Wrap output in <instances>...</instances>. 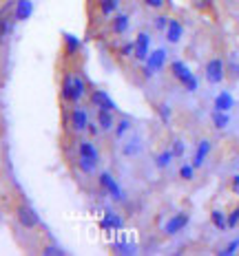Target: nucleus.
<instances>
[{
	"mask_svg": "<svg viewBox=\"0 0 239 256\" xmlns=\"http://www.w3.org/2000/svg\"><path fill=\"white\" fill-rule=\"evenodd\" d=\"M148 49H151V36L148 34H137L135 42H133V56H135V60L146 62L148 53H151Z\"/></svg>",
	"mask_w": 239,
	"mask_h": 256,
	"instance_id": "obj_4",
	"label": "nucleus"
},
{
	"mask_svg": "<svg viewBox=\"0 0 239 256\" xmlns=\"http://www.w3.org/2000/svg\"><path fill=\"white\" fill-rule=\"evenodd\" d=\"M210 4H212V0H195V7H199V9H206Z\"/></svg>",
	"mask_w": 239,
	"mask_h": 256,
	"instance_id": "obj_36",
	"label": "nucleus"
},
{
	"mask_svg": "<svg viewBox=\"0 0 239 256\" xmlns=\"http://www.w3.org/2000/svg\"><path fill=\"white\" fill-rule=\"evenodd\" d=\"M73 88H76V102H80V100L84 98V93H87V84H84V80L76 76V73H73Z\"/></svg>",
	"mask_w": 239,
	"mask_h": 256,
	"instance_id": "obj_24",
	"label": "nucleus"
},
{
	"mask_svg": "<svg viewBox=\"0 0 239 256\" xmlns=\"http://www.w3.org/2000/svg\"><path fill=\"white\" fill-rule=\"evenodd\" d=\"M208 152H210V142L208 140L199 142L197 144V150H195V157H193V168L204 166V159L208 157Z\"/></svg>",
	"mask_w": 239,
	"mask_h": 256,
	"instance_id": "obj_12",
	"label": "nucleus"
},
{
	"mask_svg": "<svg viewBox=\"0 0 239 256\" xmlns=\"http://www.w3.org/2000/svg\"><path fill=\"white\" fill-rule=\"evenodd\" d=\"M159 117H162V122H164V124H168V120H171V108H168L166 104H162V106H159Z\"/></svg>",
	"mask_w": 239,
	"mask_h": 256,
	"instance_id": "obj_30",
	"label": "nucleus"
},
{
	"mask_svg": "<svg viewBox=\"0 0 239 256\" xmlns=\"http://www.w3.org/2000/svg\"><path fill=\"white\" fill-rule=\"evenodd\" d=\"M164 62H166V51L164 49H155L153 53H148L146 58V78H151V73L162 71Z\"/></svg>",
	"mask_w": 239,
	"mask_h": 256,
	"instance_id": "obj_5",
	"label": "nucleus"
},
{
	"mask_svg": "<svg viewBox=\"0 0 239 256\" xmlns=\"http://www.w3.org/2000/svg\"><path fill=\"white\" fill-rule=\"evenodd\" d=\"M179 177L186 179V181L193 179V166H182V168H179Z\"/></svg>",
	"mask_w": 239,
	"mask_h": 256,
	"instance_id": "obj_32",
	"label": "nucleus"
},
{
	"mask_svg": "<svg viewBox=\"0 0 239 256\" xmlns=\"http://www.w3.org/2000/svg\"><path fill=\"white\" fill-rule=\"evenodd\" d=\"M91 102L98 106V108H109V110H118V106L115 102L109 98V93H104V90H93L91 93Z\"/></svg>",
	"mask_w": 239,
	"mask_h": 256,
	"instance_id": "obj_9",
	"label": "nucleus"
},
{
	"mask_svg": "<svg viewBox=\"0 0 239 256\" xmlns=\"http://www.w3.org/2000/svg\"><path fill=\"white\" fill-rule=\"evenodd\" d=\"M87 132H89V135H98V132H100V126L98 124H91V122H89V126H87Z\"/></svg>",
	"mask_w": 239,
	"mask_h": 256,
	"instance_id": "obj_35",
	"label": "nucleus"
},
{
	"mask_svg": "<svg viewBox=\"0 0 239 256\" xmlns=\"http://www.w3.org/2000/svg\"><path fill=\"white\" fill-rule=\"evenodd\" d=\"M182 34H184V29H182V24H179V20H168V26H166V40L175 44V42H179Z\"/></svg>",
	"mask_w": 239,
	"mask_h": 256,
	"instance_id": "obj_15",
	"label": "nucleus"
},
{
	"mask_svg": "<svg viewBox=\"0 0 239 256\" xmlns=\"http://www.w3.org/2000/svg\"><path fill=\"white\" fill-rule=\"evenodd\" d=\"M62 100L65 102H76V88H73V73H67L62 78Z\"/></svg>",
	"mask_w": 239,
	"mask_h": 256,
	"instance_id": "obj_11",
	"label": "nucleus"
},
{
	"mask_svg": "<svg viewBox=\"0 0 239 256\" xmlns=\"http://www.w3.org/2000/svg\"><path fill=\"white\" fill-rule=\"evenodd\" d=\"M210 221H212V226H215L217 230H226V228H228L226 214H224L221 210H212V212H210Z\"/></svg>",
	"mask_w": 239,
	"mask_h": 256,
	"instance_id": "obj_20",
	"label": "nucleus"
},
{
	"mask_svg": "<svg viewBox=\"0 0 239 256\" xmlns=\"http://www.w3.org/2000/svg\"><path fill=\"white\" fill-rule=\"evenodd\" d=\"M206 80L210 84H219L224 80V62L219 58H215V60H210L206 64Z\"/></svg>",
	"mask_w": 239,
	"mask_h": 256,
	"instance_id": "obj_6",
	"label": "nucleus"
},
{
	"mask_svg": "<svg viewBox=\"0 0 239 256\" xmlns=\"http://www.w3.org/2000/svg\"><path fill=\"white\" fill-rule=\"evenodd\" d=\"M166 26H168V18L159 16V18L155 20V29H159V31H166Z\"/></svg>",
	"mask_w": 239,
	"mask_h": 256,
	"instance_id": "obj_33",
	"label": "nucleus"
},
{
	"mask_svg": "<svg viewBox=\"0 0 239 256\" xmlns=\"http://www.w3.org/2000/svg\"><path fill=\"white\" fill-rule=\"evenodd\" d=\"M171 159H173V152L168 150V152H162V154H157V159H155V164L159 168H166L168 164H171Z\"/></svg>",
	"mask_w": 239,
	"mask_h": 256,
	"instance_id": "obj_26",
	"label": "nucleus"
},
{
	"mask_svg": "<svg viewBox=\"0 0 239 256\" xmlns=\"http://www.w3.org/2000/svg\"><path fill=\"white\" fill-rule=\"evenodd\" d=\"M118 7H120V0H100V12H102V16L115 14Z\"/></svg>",
	"mask_w": 239,
	"mask_h": 256,
	"instance_id": "obj_21",
	"label": "nucleus"
},
{
	"mask_svg": "<svg viewBox=\"0 0 239 256\" xmlns=\"http://www.w3.org/2000/svg\"><path fill=\"white\" fill-rule=\"evenodd\" d=\"M78 152L82 154V157H91V159H98V162H100V152H98V148H95L91 142H82V144H80Z\"/></svg>",
	"mask_w": 239,
	"mask_h": 256,
	"instance_id": "obj_17",
	"label": "nucleus"
},
{
	"mask_svg": "<svg viewBox=\"0 0 239 256\" xmlns=\"http://www.w3.org/2000/svg\"><path fill=\"white\" fill-rule=\"evenodd\" d=\"M42 254L45 256H65L67 252L62 248H58V245H47V248L42 250Z\"/></svg>",
	"mask_w": 239,
	"mask_h": 256,
	"instance_id": "obj_27",
	"label": "nucleus"
},
{
	"mask_svg": "<svg viewBox=\"0 0 239 256\" xmlns=\"http://www.w3.org/2000/svg\"><path fill=\"white\" fill-rule=\"evenodd\" d=\"M31 14H34V2L31 0H16L14 2V20L23 22V20L31 18Z\"/></svg>",
	"mask_w": 239,
	"mask_h": 256,
	"instance_id": "obj_7",
	"label": "nucleus"
},
{
	"mask_svg": "<svg viewBox=\"0 0 239 256\" xmlns=\"http://www.w3.org/2000/svg\"><path fill=\"white\" fill-rule=\"evenodd\" d=\"M129 130H131V122L129 120H120L118 124H115V137H118V140L120 137H124Z\"/></svg>",
	"mask_w": 239,
	"mask_h": 256,
	"instance_id": "obj_25",
	"label": "nucleus"
},
{
	"mask_svg": "<svg viewBox=\"0 0 239 256\" xmlns=\"http://www.w3.org/2000/svg\"><path fill=\"white\" fill-rule=\"evenodd\" d=\"M71 126H73V130H76V132H84V130H87V126H89L87 110L80 108V106H76V108H73V113H71Z\"/></svg>",
	"mask_w": 239,
	"mask_h": 256,
	"instance_id": "obj_8",
	"label": "nucleus"
},
{
	"mask_svg": "<svg viewBox=\"0 0 239 256\" xmlns=\"http://www.w3.org/2000/svg\"><path fill=\"white\" fill-rule=\"evenodd\" d=\"M113 31L115 34H126L129 31V16H124V14H120V16H115V20H113Z\"/></svg>",
	"mask_w": 239,
	"mask_h": 256,
	"instance_id": "obj_19",
	"label": "nucleus"
},
{
	"mask_svg": "<svg viewBox=\"0 0 239 256\" xmlns=\"http://www.w3.org/2000/svg\"><path fill=\"white\" fill-rule=\"evenodd\" d=\"M186 223H188V214H177V216H173L171 221L166 223V228H164V230H166V234H177L179 230H184L186 228Z\"/></svg>",
	"mask_w": 239,
	"mask_h": 256,
	"instance_id": "obj_13",
	"label": "nucleus"
},
{
	"mask_svg": "<svg viewBox=\"0 0 239 256\" xmlns=\"http://www.w3.org/2000/svg\"><path fill=\"white\" fill-rule=\"evenodd\" d=\"M184 150H186V148H184V142H173V148H171V152H173V157H182V154H184Z\"/></svg>",
	"mask_w": 239,
	"mask_h": 256,
	"instance_id": "obj_29",
	"label": "nucleus"
},
{
	"mask_svg": "<svg viewBox=\"0 0 239 256\" xmlns=\"http://www.w3.org/2000/svg\"><path fill=\"white\" fill-rule=\"evenodd\" d=\"M237 248H239V241H232L230 245H228V248H224V250H221V256H232V254H235L237 252Z\"/></svg>",
	"mask_w": 239,
	"mask_h": 256,
	"instance_id": "obj_31",
	"label": "nucleus"
},
{
	"mask_svg": "<svg viewBox=\"0 0 239 256\" xmlns=\"http://www.w3.org/2000/svg\"><path fill=\"white\" fill-rule=\"evenodd\" d=\"M16 218H18V223H20L23 228H27V230H31V228H38V226H40L38 212H36L31 206H27V204H20L18 208H16Z\"/></svg>",
	"mask_w": 239,
	"mask_h": 256,
	"instance_id": "obj_2",
	"label": "nucleus"
},
{
	"mask_svg": "<svg viewBox=\"0 0 239 256\" xmlns=\"http://www.w3.org/2000/svg\"><path fill=\"white\" fill-rule=\"evenodd\" d=\"M102 228H104V230H111V228H113V230H120V228H122V218L118 214H106L102 218Z\"/></svg>",
	"mask_w": 239,
	"mask_h": 256,
	"instance_id": "obj_23",
	"label": "nucleus"
},
{
	"mask_svg": "<svg viewBox=\"0 0 239 256\" xmlns=\"http://www.w3.org/2000/svg\"><path fill=\"white\" fill-rule=\"evenodd\" d=\"M80 46H82V42H80L73 34H67L65 36V53H67V58L76 56V53L80 51Z\"/></svg>",
	"mask_w": 239,
	"mask_h": 256,
	"instance_id": "obj_16",
	"label": "nucleus"
},
{
	"mask_svg": "<svg viewBox=\"0 0 239 256\" xmlns=\"http://www.w3.org/2000/svg\"><path fill=\"white\" fill-rule=\"evenodd\" d=\"M98 181H100V188H102L104 192H109L115 201H124V192H122V188L118 186V181L113 179V174L111 172H102Z\"/></svg>",
	"mask_w": 239,
	"mask_h": 256,
	"instance_id": "obj_3",
	"label": "nucleus"
},
{
	"mask_svg": "<svg viewBox=\"0 0 239 256\" xmlns=\"http://www.w3.org/2000/svg\"><path fill=\"white\" fill-rule=\"evenodd\" d=\"M144 4H146V7H151V9H162L164 7V0H144Z\"/></svg>",
	"mask_w": 239,
	"mask_h": 256,
	"instance_id": "obj_34",
	"label": "nucleus"
},
{
	"mask_svg": "<svg viewBox=\"0 0 239 256\" xmlns=\"http://www.w3.org/2000/svg\"><path fill=\"white\" fill-rule=\"evenodd\" d=\"M140 150H142V148H140V142H137V140H133V142H129V144L124 146V154H129V157L137 154Z\"/></svg>",
	"mask_w": 239,
	"mask_h": 256,
	"instance_id": "obj_28",
	"label": "nucleus"
},
{
	"mask_svg": "<svg viewBox=\"0 0 239 256\" xmlns=\"http://www.w3.org/2000/svg\"><path fill=\"white\" fill-rule=\"evenodd\" d=\"M171 71H173V78L177 80L179 84H184L186 90H197V78L193 76V71H190L184 62H179V60L173 62L171 64Z\"/></svg>",
	"mask_w": 239,
	"mask_h": 256,
	"instance_id": "obj_1",
	"label": "nucleus"
},
{
	"mask_svg": "<svg viewBox=\"0 0 239 256\" xmlns=\"http://www.w3.org/2000/svg\"><path fill=\"white\" fill-rule=\"evenodd\" d=\"M230 71L235 73V78H239V64H230Z\"/></svg>",
	"mask_w": 239,
	"mask_h": 256,
	"instance_id": "obj_39",
	"label": "nucleus"
},
{
	"mask_svg": "<svg viewBox=\"0 0 239 256\" xmlns=\"http://www.w3.org/2000/svg\"><path fill=\"white\" fill-rule=\"evenodd\" d=\"M98 126H100V130H102V132L111 130V128L115 126L113 110H109V108H98Z\"/></svg>",
	"mask_w": 239,
	"mask_h": 256,
	"instance_id": "obj_10",
	"label": "nucleus"
},
{
	"mask_svg": "<svg viewBox=\"0 0 239 256\" xmlns=\"http://www.w3.org/2000/svg\"><path fill=\"white\" fill-rule=\"evenodd\" d=\"M212 124H215V128H219V130H224V128L230 124V117H228V113H224V110H212Z\"/></svg>",
	"mask_w": 239,
	"mask_h": 256,
	"instance_id": "obj_18",
	"label": "nucleus"
},
{
	"mask_svg": "<svg viewBox=\"0 0 239 256\" xmlns=\"http://www.w3.org/2000/svg\"><path fill=\"white\" fill-rule=\"evenodd\" d=\"M133 53V44H124L122 46V56H131Z\"/></svg>",
	"mask_w": 239,
	"mask_h": 256,
	"instance_id": "obj_37",
	"label": "nucleus"
},
{
	"mask_svg": "<svg viewBox=\"0 0 239 256\" xmlns=\"http://www.w3.org/2000/svg\"><path fill=\"white\" fill-rule=\"evenodd\" d=\"M232 190L239 192V174H237V177H232Z\"/></svg>",
	"mask_w": 239,
	"mask_h": 256,
	"instance_id": "obj_38",
	"label": "nucleus"
},
{
	"mask_svg": "<svg viewBox=\"0 0 239 256\" xmlns=\"http://www.w3.org/2000/svg\"><path fill=\"white\" fill-rule=\"evenodd\" d=\"M80 170H82V172H95V168H98V159H91V157H82V154H80Z\"/></svg>",
	"mask_w": 239,
	"mask_h": 256,
	"instance_id": "obj_22",
	"label": "nucleus"
},
{
	"mask_svg": "<svg viewBox=\"0 0 239 256\" xmlns=\"http://www.w3.org/2000/svg\"><path fill=\"white\" fill-rule=\"evenodd\" d=\"M232 106H235V100H232V95L228 93V90H221V93L215 98V108L217 110H224V113H228Z\"/></svg>",
	"mask_w": 239,
	"mask_h": 256,
	"instance_id": "obj_14",
	"label": "nucleus"
}]
</instances>
